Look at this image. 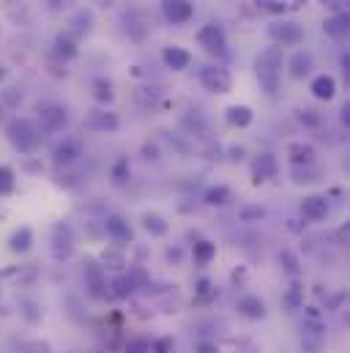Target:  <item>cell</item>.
I'll use <instances>...</instances> for the list:
<instances>
[{"mask_svg": "<svg viewBox=\"0 0 350 353\" xmlns=\"http://www.w3.org/2000/svg\"><path fill=\"white\" fill-rule=\"evenodd\" d=\"M282 66H285V52L282 47H265L260 55L255 58V74L260 83L262 93H276L282 83Z\"/></svg>", "mask_w": 350, "mask_h": 353, "instance_id": "6da1fadb", "label": "cell"}, {"mask_svg": "<svg viewBox=\"0 0 350 353\" xmlns=\"http://www.w3.org/2000/svg\"><path fill=\"white\" fill-rule=\"evenodd\" d=\"M6 134H8V143H11L19 154L36 151V145H39V140H41V132H39L36 123L28 121V118H14V121L8 123V129H6Z\"/></svg>", "mask_w": 350, "mask_h": 353, "instance_id": "7a4b0ae2", "label": "cell"}, {"mask_svg": "<svg viewBox=\"0 0 350 353\" xmlns=\"http://www.w3.org/2000/svg\"><path fill=\"white\" fill-rule=\"evenodd\" d=\"M74 230L69 228V225H55L52 228V258L58 261V263H63V261H69L72 255H74Z\"/></svg>", "mask_w": 350, "mask_h": 353, "instance_id": "3957f363", "label": "cell"}, {"mask_svg": "<svg viewBox=\"0 0 350 353\" xmlns=\"http://www.w3.org/2000/svg\"><path fill=\"white\" fill-rule=\"evenodd\" d=\"M268 36H271V41H276V47H296V44H301V39H304V30H301V25H296V22H274L271 28H268Z\"/></svg>", "mask_w": 350, "mask_h": 353, "instance_id": "277c9868", "label": "cell"}, {"mask_svg": "<svg viewBox=\"0 0 350 353\" xmlns=\"http://www.w3.org/2000/svg\"><path fill=\"white\" fill-rule=\"evenodd\" d=\"M200 83L203 88L211 90V93H230L233 90V77L227 69H219V66H205L200 72Z\"/></svg>", "mask_w": 350, "mask_h": 353, "instance_id": "5b68a950", "label": "cell"}, {"mask_svg": "<svg viewBox=\"0 0 350 353\" xmlns=\"http://www.w3.org/2000/svg\"><path fill=\"white\" fill-rule=\"evenodd\" d=\"M39 123L44 132H61L69 123V115L61 104H41L39 107Z\"/></svg>", "mask_w": 350, "mask_h": 353, "instance_id": "8992f818", "label": "cell"}, {"mask_svg": "<svg viewBox=\"0 0 350 353\" xmlns=\"http://www.w3.org/2000/svg\"><path fill=\"white\" fill-rule=\"evenodd\" d=\"M197 44H200L203 50H208V52H225L227 36H225V30H222L219 25H205V28L197 33Z\"/></svg>", "mask_w": 350, "mask_h": 353, "instance_id": "52a82bcc", "label": "cell"}, {"mask_svg": "<svg viewBox=\"0 0 350 353\" xmlns=\"http://www.w3.org/2000/svg\"><path fill=\"white\" fill-rule=\"evenodd\" d=\"M162 14L173 25H186L194 14V6L189 0H162Z\"/></svg>", "mask_w": 350, "mask_h": 353, "instance_id": "ba28073f", "label": "cell"}, {"mask_svg": "<svg viewBox=\"0 0 350 353\" xmlns=\"http://www.w3.org/2000/svg\"><path fill=\"white\" fill-rule=\"evenodd\" d=\"M301 214L307 222H323L329 216V200L323 194H309L301 203Z\"/></svg>", "mask_w": 350, "mask_h": 353, "instance_id": "9c48e42d", "label": "cell"}, {"mask_svg": "<svg viewBox=\"0 0 350 353\" xmlns=\"http://www.w3.org/2000/svg\"><path fill=\"white\" fill-rule=\"evenodd\" d=\"M104 233H107L115 244H132V228H129V222H126L123 216H118V214H112V216L104 219Z\"/></svg>", "mask_w": 350, "mask_h": 353, "instance_id": "30bf717a", "label": "cell"}, {"mask_svg": "<svg viewBox=\"0 0 350 353\" xmlns=\"http://www.w3.org/2000/svg\"><path fill=\"white\" fill-rule=\"evenodd\" d=\"M238 315L247 318V321H262V318L268 315L265 301H262L260 296H255V293L241 296V299H238Z\"/></svg>", "mask_w": 350, "mask_h": 353, "instance_id": "8fae6325", "label": "cell"}, {"mask_svg": "<svg viewBox=\"0 0 350 353\" xmlns=\"http://www.w3.org/2000/svg\"><path fill=\"white\" fill-rule=\"evenodd\" d=\"M85 282H88V293L93 299H107V279H104V268L99 263H88L85 265Z\"/></svg>", "mask_w": 350, "mask_h": 353, "instance_id": "7c38bea8", "label": "cell"}, {"mask_svg": "<svg viewBox=\"0 0 350 353\" xmlns=\"http://www.w3.org/2000/svg\"><path fill=\"white\" fill-rule=\"evenodd\" d=\"M55 165H72V162H77L80 157H83V143L80 140H63L58 148H55Z\"/></svg>", "mask_w": 350, "mask_h": 353, "instance_id": "4fadbf2b", "label": "cell"}, {"mask_svg": "<svg viewBox=\"0 0 350 353\" xmlns=\"http://www.w3.org/2000/svg\"><path fill=\"white\" fill-rule=\"evenodd\" d=\"M312 96L318 99V101H331L334 96H337V83H334V77L331 74H318L315 80H312Z\"/></svg>", "mask_w": 350, "mask_h": 353, "instance_id": "5bb4252c", "label": "cell"}, {"mask_svg": "<svg viewBox=\"0 0 350 353\" xmlns=\"http://www.w3.org/2000/svg\"><path fill=\"white\" fill-rule=\"evenodd\" d=\"M287 157H290V165L293 168H304V165H312L315 162V148L309 143H290Z\"/></svg>", "mask_w": 350, "mask_h": 353, "instance_id": "9a60e30c", "label": "cell"}, {"mask_svg": "<svg viewBox=\"0 0 350 353\" xmlns=\"http://www.w3.org/2000/svg\"><path fill=\"white\" fill-rule=\"evenodd\" d=\"M276 159L271 157V154H260L258 159H255V165H252V173H255V183H262V181H268V178H276Z\"/></svg>", "mask_w": 350, "mask_h": 353, "instance_id": "2e32d148", "label": "cell"}, {"mask_svg": "<svg viewBox=\"0 0 350 353\" xmlns=\"http://www.w3.org/2000/svg\"><path fill=\"white\" fill-rule=\"evenodd\" d=\"M252 121H255L252 107H247V104H233V107H227V123H230V126L247 129Z\"/></svg>", "mask_w": 350, "mask_h": 353, "instance_id": "e0dca14e", "label": "cell"}, {"mask_svg": "<svg viewBox=\"0 0 350 353\" xmlns=\"http://www.w3.org/2000/svg\"><path fill=\"white\" fill-rule=\"evenodd\" d=\"M30 247H33V230H30V228H19V230L11 233L8 250H11L14 255H25V252H30Z\"/></svg>", "mask_w": 350, "mask_h": 353, "instance_id": "ac0fdd59", "label": "cell"}, {"mask_svg": "<svg viewBox=\"0 0 350 353\" xmlns=\"http://www.w3.org/2000/svg\"><path fill=\"white\" fill-rule=\"evenodd\" d=\"M134 290H137V285H134V279H132L129 274H121V276H115V279L107 285V293H110L112 299H121V301L129 299Z\"/></svg>", "mask_w": 350, "mask_h": 353, "instance_id": "d6986e66", "label": "cell"}, {"mask_svg": "<svg viewBox=\"0 0 350 353\" xmlns=\"http://www.w3.org/2000/svg\"><path fill=\"white\" fill-rule=\"evenodd\" d=\"M162 61H165V66H167V69H173V72H183V69L192 63V55H189L186 50H181V47H167V50L162 52Z\"/></svg>", "mask_w": 350, "mask_h": 353, "instance_id": "ffe728a7", "label": "cell"}, {"mask_svg": "<svg viewBox=\"0 0 350 353\" xmlns=\"http://www.w3.org/2000/svg\"><path fill=\"white\" fill-rule=\"evenodd\" d=\"M192 258H194V263L197 265H208L214 258H216V244H214V241H205V239L194 241V247H192Z\"/></svg>", "mask_w": 350, "mask_h": 353, "instance_id": "44dd1931", "label": "cell"}, {"mask_svg": "<svg viewBox=\"0 0 350 353\" xmlns=\"http://www.w3.org/2000/svg\"><path fill=\"white\" fill-rule=\"evenodd\" d=\"M323 30H326V36L342 41V39L348 36V14H337V17L326 19V22H323Z\"/></svg>", "mask_w": 350, "mask_h": 353, "instance_id": "7402d4cb", "label": "cell"}, {"mask_svg": "<svg viewBox=\"0 0 350 353\" xmlns=\"http://www.w3.org/2000/svg\"><path fill=\"white\" fill-rule=\"evenodd\" d=\"M282 304H285V310H287V312L304 310V285L293 282V285L285 290V296H282Z\"/></svg>", "mask_w": 350, "mask_h": 353, "instance_id": "603a6c76", "label": "cell"}, {"mask_svg": "<svg viewBox=\"0 0 350 353\" xmlns=\"http://www.w3.org/2000/svg\"><path fill=\"white\" fill-rule=\"evenodd\" d=\"M143 228H145L154 239H162V236H167V230H170V225H167V219H165L162 214H145V216H143Z\"/></svg>", "mask_w": 350, "mask_h": 353, "instance_id": "cb8c5ba5", "label": "cell"}, {"mask_svg": "<svg viewBox=\"0 0 350 353\" xmlns=\"http://www.w3.org/2000/svg\"><path fill=\"white\" fill-rule=\"evenodd\" d=\"M309 69H312L309 52H296L293 61H290V77H293V80H304V77L309 74Z\"/></svg>", "mask_w": 350, "mask_h": 353, "instance_id": "d4e9b609", "label": "cell"}, {"mask_svg": "<svg viewBox=\"0 0 350 353\" xmlns=\"http://www.w3.org/2000/svg\"><path fill=\"white\" fill-rule=\"evenodd\" d=\"M90 126H93V129H99V132H115V129L121 126V121H118V115H115V112H93Z\"/></svg>", "mask_w": 350, "mask_h": 353, "instance_id": "484cf974", "label": "cell"}, {"mask_svg": "<svg viewBox=\"0 0 350 353\" xmlns=\"http://www.w3.org/2000/svg\"><path fill=\"white\" fill-rule=\"evenodd\" d=\"M101 268H104V271H107V268H110V271H123V268H126V255H123V252H118V250H104V252H101Z\"/></svg>", "mask_w": 350, "mask_h": 353, "instance_id": "4316f807", "label": "cell"}, {"mask_svg": "<svg viewBox=\"0 0 350 353\" xmlns=\"http://www.w3.org/2000/svg\"><path fill=\"white\" fill-rule=\"evenodd\" d=\"M233 200V192L227 189V186H214V189H208L205 192V205H227Z\"/></svg>", "mask_w": 350, "mask_h": 353, "instance_id": "83f0119b", "label": "cell"}, {"mask_svg": "<svg viewBox=\"0 0 350 353\" xmlns=\"http://www.w3.org/2000/svg\"><path fill=\"white\" fill-rule=\"evenodd\" d=\"M19 353H52V345H50V340L33 337V340L19 343Z\"/></svg>", "mask_w": 350, "mask_h": 353, "instance_id": "f1b7e54d", "label": "cell"}, {"mask_svg": "<svg viewBox=\"0 0 350 353\" xmlns=\"http://www.w3.org/2000/svg\"><path fill=\"white\" fill-rule=\"evenodd\" d=\"M55 52H58V55H63V58H74V55H77V44H74L69 36H63V33H61V36L55 39Z\"/></svg>", "mask_w": 350, "mask_h": 353, "instance_id": "f546056e", "label": "cell"}, {"mask_svg": "<svg viewBox=\"0 0 350 353\" xmlns=\"http://www.w3.org/2000/svg\"><path fill=\"white\" fill-rule=\"evenodd\" d=\"M14 183H17L14 170H11L8 165H0V197H3V194H8V192L14 189Z\"/></svg>", "mask_w": 350, "mask_h": 353, "instance_id": "4dcf8cb0", "label": "cell"}, {"mask_svg": "<svg viewBox=\"0 0 350 353\" xmlns=\"http://www.w3.org/2000/svg\"><path fill=\"white\" fill-rule=\"evenodd\" d=\"M123 353H151V340L148 337H132L123 345Z\"/></svg>", "mask_w": 350, "mask_h": 353, "instance_id": "1f68e13d", "label": "cell"}, {"mask_svg": "<svg viewBox=\"0 0 350 353\" xmlns=\"http://www.w3.org/2000/svg\"><path fill=\"white\" fill-rule=\"evenodd\" d=\"M279 263H282V268H285L287 274H293V276L301 271V268H298V258H296L290 250H282V252H279Z\"/></svg>", "mask_w": 350, "mask_h": 353, "instance_id": "d6a6232c", "label": "cell"}, {"mask_svg": "<svg viewBox=\"0 0 350 353\" xmlns=\"http://www.w3.org/2000/svg\"><path fill=\"white\" fill-rule=\"evenodd\" d=\"M318 173L312 170V165H304V168H293V181L296 183H312V181H318Z\"/></svg>", "mask_w": 350, "mask_h": 353, "instance_id": "836d02e7", "label": "cell"}, {"mask_svg": "<svg viewBox=\"0 0 350 353\" xmlns=\"http://www.w3.org/2000/svg\"><path fill=\"white\" fill-rule=\"evenodd\" d=\"M115 99V93H112V85L110 83H104V80H96V101H101V104H110Z\"/></svg>", "mask_w": 350, "mask_h": 353, "instance_id": "e575fe53", "label": "cell"}, {"mask_svg": "<svg viewBox=\"0 0 350 353\" xmlns=\"http://www.w3.org/2000/svg\"><path fill=\"white\" fill-rule=\"evenodd\" d=\"M173 351H175L173 337H156V340H151V353H173Z\"/></svg>", "mask_w": 350, "mask_h": 353, "instance_id": "d590c367", "label": "cell"}, {"mask_svg": "<svg viewBox=\"0 0 350 353\" xmlns=\"http://www.w3.org/2000/svg\"><path fill=\"white\" fill-rule=\"evenodd\" d=\"M194 293H197V299H200V301H208V299H211L216 290H214V285H211L208 279H197V285H194Z\"/></svg>", "mask_w": 350, "mask_h": 353, "instance_id": "8d00e7d4", "label": "cell"}, {"mask_svg": "<svg viewBox=\"0 0 350 353\" xmlns=\"http://www.w3.org/2000/svg\"><path fill=\"white\" fill-rule=\"evenodd\" d=\"M126 178H129V162H126V159H121V162H118V165L112 168V181H115V183L121 186V183H123Z\"/></svg>", "mask_w": 350, "mask_h": 353, "instance_id": "74e56055", "label": "cell"}, {"mask_svg": "<svg viewBox=\"0 0 350 353\" xmlns=\"http://www.w3.org/2000/svg\"><path fill=\"white\" fill-rule=\"evenodd\" d=\"M33 310H36V304H33V301H22V310H19V312H22L30 323H36V321L41 318V312H33Z\"/></svg>", "mask_w": 350, "mask_h": 353, "instance_id": "f35d334b", "label": "cell"}, {"mask_svg": "<svg viewBox=\"0 0 350 353\" xmlns=\"http://www.w3.org/2000/svg\"><path fill=\"white\" fill-rule=\"evenodd\" d=\"M194 353H222V351H219V345H216L214 340H200Z\"/></svg>", "mask_w": 350, "mask_h": 353, "instance_id": "ab89813d", "label": "cell"}, {"mask_svg": "<svg viewBox=\"0 0 350 353\" xmlns=\"http://www.w3.org/2000/svg\"><path fill=\"white\" fill-rule=\"evenodd\" d=\"M301 123H307V126H318L320 118L315 115V110H301Z\"/></svg>", "mask_w": 350, "mask_h": 353, "instance_id": "60d3db41", "label": "cell"}, {"mask_svg": "<svg viewBox=\"0 0 350 353\" xmlns=\"http://www.w3.org/2000/svg\"><path fill=\"white\" fill-rule=\"evenodd\" d=\"M244 219H262L265 216V211L262 208H244V214H241Z\"/></svg>", "mask_w": 350, "mask_h": 353, "instance_id": "b9f144b4", "label": "cell"}, {"mask_svg": "<svg viewBox=\"0 0 350 353\" xmlns=\"http://www.w3.org/2000/svg\"><path fill=\"white\" fill-rule=\"evenodd\" d=\"M337 244H340V247H345V244H348V225H342V228L337 230Z\"/></svg>", "mask_w": 350, "mask_h": 353, "instance_id": "7bdbcfd3", "label": "cell"}, {"mask_svg": "<svg viewBox=\"0 0 350 353\" xmlns=\"http://www.w3.org/2000/svg\"><path fill=\"white\" fill-rule=\"evenodd\" d=\"M247 279V268H236L233 271V282H244Z\"/></svg>", "mask_w": 350, "mask_h": 353, "instance_id": "ee69618b", "label": "cell"}, {"mask_svg": "<svg viewBox=\"0 0 350 353\" xmlns=\"http://www.w3.org/2000/svg\"><path fill=\"white\" fill-rule=\"evenodd\" d=\"M230 154H233V157H230L233 162H241V159H244V148H230Z\"/></svg>", "mask_w": 350, "mask_h": 353, "instance_id": "f6af8a7d", "label": "cell"}, {"mask_svg": "<svg viewBox=\"0 0 350 353\" xmlns=\"http://www.w3.org/2000/svg\"><path fill=\"white\" fill-rule=\"evenodd\" d=\"M342 123H345V126L350 123V107H348V104L342 107Z\"/></svg>", "mask_w": 350, "mask_h": 353, "instance_id": "bcb514c9", "label": "cell"}, {"mask_svg": "<svg viewBox=\"0 0 350 353\" xmlns=\"http://www.w3.org/2000/svg\"><path fill=\"white\" fill-rule=\"evenodd\" d=\"M0 121H3V107H0Z\"/></svg>", "mask_w": 350, "mask_h": 353, "instance_id": "7dc6e473", "label": "cell"}]
</instances>
